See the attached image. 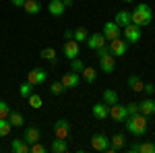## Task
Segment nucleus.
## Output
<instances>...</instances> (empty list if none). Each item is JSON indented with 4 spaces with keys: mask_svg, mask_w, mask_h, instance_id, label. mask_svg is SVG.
Returning <instances> with one entry per match:
<instances>
[{
    "mask_svg": "<svg viewBox=\"0 0 155 153\" xmlns=\"http://www.w3.org/2000/svg\"><path fill=\"white\" fill-rule=\"evenodd\" d=\"M124 37L130 42V44H137V42H141V27H137V25H126L124 29Z\"/></svg>",
    "mask_w": 155,
    "mask_h": 153,
    "instance_id": "10",
    "label": "nucleus"
},
{
    "mask_svg": "<svg viewBox=\"0 0 155 153\" xmlns=\"http://www.w3.org/2000/svg\"><path fill=\"white\" fill-rule=\"evenodd\" d=\"M62 85H64V89H74V87H79V83H81V75L79 72H66L62 79Z\"/></svg>",
    "mask_w": 155,
    "mask_h": 153,
    "instance_id": "11",
    "label": "nucleus"
},
{
    "mask_svg": "<svg viewBox=\"0 0 155 153\" xmlns=\"http://www.w3.org/2000/svg\"><path fill=\"white\" fill-rule=\"evenodd\" d=\"M126 50H128V44H126L124 39H120V37H116V39L110 42V54L116 56V58H118V56H124Z\"/></svg>",
    "mask_w": 155,
    "mask_h": 153,
    "instance_id": "5",
    "label": "nucleus"
},
{
    "mask_svg": "<svg viewBox=\"0 0 155 153\" xmlns=\"http://www.w3.org/2000/svg\"><path fill=\"white\" fill-rule=\"evenodd\" d=\"M110 116L114 118L116 122H124V120L128 118L126 106H120V104H114V106H110Z\"/></svg>",
    "mask_w": 155,
    "mask_h": 153,
    "instance_id": "12",
    "label": "nucleus"
},
{
    "mask_svg": "<svg viewBox=\"0 0 155 153\" xmlns=\"http://www.w3.org/2000/svg\"><path fill=\"white\" fill-rule=\"evenodd\" d=\"M11 4H12V6H21V8H23L25 0H11Z\"/></svg>",
    "mask_w": 155,
    "mask_h": 153,
    "instance_id": "41",
    "label": "nucleus"
},
{
    "mask_svg": "<svg viewBox=\"0 0 155 153\" xmlns=\"http://www.w3.org/2000/svg\"><path fill=\"white\" fill-rule=\"evenodd\" d=\"M72 33H74L72 29H66V31H64V39H72Z\"/></svg>",
    "mask_w": 155,
    "mask_h": 153,
    "instance_id": "42",
    "label": "nucleus"
},
{
    "mask_svg": "<svg viewBox=\"0 0 155 153\" xmlns=\"http://www.w3.org/2000/svg\"><path fill=\"white\" fill-rule=\"evenodd\" d=\"M62 2H64V6H66V8H68V6H72V0H62Z\"/></svg>",
    "mask_w": 155,
    "mask_h": 153,
    "instance_id": "43",
    "label": "nucleus"
},
{
    "mask_svg": "<svg viewBox=\"0 0 155 153\" xmlns=\"http://www.w3.org/2000/svg\"><path fill=\"white\" fill-rule=\"evenodd\" d=\"M8 114H11V106L6 101H0V118H8Z\"/></svg>",
    "mask_w": 155,
    "mask_h": 153,
    "instance_id": "35",
    "label": "nucleus"
},
{
    "mask_svg": "<svg viewBox=\"0 0 155 153\" xmlns=\"http://www.w3.org/2000/svg\"><path fill=\"white\" fill-rule=\"evenodd\" d=\"M128 87H130L132 91H137V93H139V91H143V89H145V83H143L141 77L130 75V77H128Z\"/></svg>",
    "mask_w": 155,
    "mask_h": 153,
    "instance_id": "23",
    "label": "nucleus"
},
{
    "mask_svg": "<svg viewBox=\"0 0 155 153\" xmlns=\"http://www.w3.org/2000/svg\"><path fill=\"white\" fill-rule=\"evenodd\" d=\"M39 137H41V132H39V128H37V126H29V128H25L23 139L29 143V145H33L35 141H39Z\"/></svg>",
    "mask_w": 155,
    "mask_h": 153,
    "instance_id": "18",
    "label": "nucleus"
},
{
    "mask_svg": "<svg viewBox=\"0 0 155 153\" xmlns=\"http://www.w3.org/2000/svg\"><path fill=\"white\" fill-rule=\"evenodd\" d=\"M46 79H48V72L44 71V68H39V66L27 72V81L31 83V85H41V83H46Z\"/></svg>",
    "mask_w": 155,
    "mask_h": 153,
    "instance_id": "8",
    "label": "nucleus"
},
{
    "mask_svg": "<svg viewBox=\"0 0 155 153\" xmlns=\"http://www.w3.org/2000/svg\"><path fill=\"white\" fill-rule=\"evenodd\" d=\"M83 68H85L83 60H79V58H72V60H71V71H72V72H81Z\"/></svg>",
    "mask_w": 155,
    "mask_h": 153,
    "instance_id": "33",
    "label": "nucleus"
},
{
    "mask_svg": "<svg viewBox=\"0 0 155 153\" xmlns=\"http://www.w3.org/2000/svg\"><path fill=\"white\" fill-rule=\"evenodd\" d=\"M27 101H29V106L33 108V110H39V108L44 106V99H41L37 93H31L29 97H27Z\"/></svg>",
    "mask_w": 155,
    "mask_h": 153,
    "instance_id": "30",
    "label": "nucleus"
},
{
    "mask_svg": "<svg viewBox=\"0 0 155 153\" xmlns=\"http://www.w3.org/2000/svg\"><path fill=\"white\" fill-rule=\"evenodd\" d=\"M126 112H128V116H137V114H141L139 104H128V106H126Z\"/></svg>",
    "mask_w": 155,
    "mask_h": 153,
    "instance_id": "37",
    "label": "nucleus"
},
{
    "mask_svg": "<svg viewBox=\"0 0 155 153\" xmlns=\"http://www.w3.org/2000/svg\"><path fill=\"white\" fill-rule=\"evenodd\" d=\"M139 110H141V114H143V116H153L155 114V99H151V97H147V99H145V101H141V104H139Z\"/></svg>",
    "mask_w": 155,
    "mask_h": 153,
    "instance_id": "16",
    "label": "nucleus"
},
{
    "mask_svg": "<svg viewBox=\"0 0 155 153\" xmlns=\"http://www.w3.org/2000/svg\"><path fill=\"white\" fill-rule=\"evenodd\" d=\"M99 71L110 75V72L116 71V56H112V54H106V56H101L99 58Z\"/></svg>",
    "mask_w": 155,
    "mask_h": 153,
    "instance_id": "7",
    "label": "nucleus"
},
{
    "mask_svg": "<svg viewBox=\"0 0 155 153\" xmlns=\"http://www.w3.org/2000/svg\"><path fill=\"white\" fill-rule=\"evenodd\" d=\"M29 151H31V153H46V151H48V147H46V145H41L39 141H35L33 145H31V149H29Z\"/></svg>",
    "mask_w": 155,
    "mask_h": 153,
    "instance_id": "34",
    "label": "nucleus"
},
{
    "mask_svg": "<svg viewBox=\"0 0 155 153\" xmlns=\"http://www.w3.org/2000/svg\"><path fill=\"white\" fill-rule=\"evenodd\" d=\"M87 37H89V33H87V29H85V27H77V29H74V33H72V39H74V42H79V44H81V42H87Z\"/></svg>",
    "mask_w": 155,
    "mask_h": 153,
    "instance_id": "28",
    "label": "nucleus"
},
{
    "mask_svg": "<svg viewBox=\"0 0 155 153\" xmlns=\"http://www.w3.org/2000/svg\"><path fill=\"white\" fill-rule=\"evenodd\" d=\"M8 122H11L12 126L19 128V126H23V124H25V118H23L21 112H11V114H8Z\"/></svg>",
    "mask_w": 155,
    "mask_h": 153,
    "instance_id": "25",
    "label": "nucleus"
},
{
    "mask_svg": "<svg viewBox=\"0 0 155 153\" xmlns=\"http://www.w3.org/2000/svg\"><path fill=\"white\" fill-rule=\"evenodd\" d=\"M104 37H106L107 42H112V39H116V37H120V33H122V29L118 27V23L116 21H110V23H104Z\"/></svg>",
    "mask_w": 155,
    "mask_h": 153,
    "instance_id": "6",
    "label": "nucleus"
},
{
    "mask_svg": "<svg viewBox=\"0 0 155 153\" xmlns=\"http://www.w3.org/2000/svg\"><path fill=\"white\" fill-rule=\"evenodd\" d=\"M39 56L44 60H50V62L54 64V62H56V50H54V48H44V50L39 52Z\"/></svg>",
    "mask_w": 155,
    "mask_h": 153,
    "instance_id": "29",
    "label": "nucleus"
},
{
    "mask_svg": "<svg viewBox=\"0 0 155 153\" xmlns=\"http://www.w3.org/2000/svg\"><path fill=\"white\" fill-rule=\"evenodd\" d=\"M12 130V124L8 122V118H0V139L2 137H8Z\"/></svg>",
    "mask_w": 155,
    "mask_h": 153,
    "instance_id": "27",
    "label": "nucleus"
},
{
    "mask_svg": "<svg viewBox=\"0 0 155 153\" xmlns=\"http://www.w3.org/2000/svg\"><path fill=\"white\" fill-rule=\"evenodd\" d=\"M124 135L122 132H116L112 139H110V147H107V151L110 153H116V151H120V149H124Z\"/></svg>",
    "mask_w": 155,
    "mask_h": 153,
    "instance_id": "14",
    "label": "nucleus"
},
{
    "mask_svg": "<svg viewBox=\"0 0 155 153\" xmlns=\"http://www.w3.org/2000/svg\"><path fill=\"white\" fill-rule=\"evenodd\" d=\"M23 11L27 12V15H37V12L41 11V2H39V0H25Z\"/></svg>",
    "mask_w": 155,
    "mask_h": 153,
    "instance_id": "22",
    "label": "nucleus"
},
{
    "mask_svg": "<svg viewBox=\"0 0 155 153\" xmlns=\"http://www.w3.org/2000/svg\"><path fill=\"white\" fill-rule=\"evenodd\" d=\"M128 153H141V143H132L130 147H126Z\"/></svg>",
    "mask_w": 155,
    "mask_h": 153,
    "instance_id": "40",
    "label": "nucleus"
},
{
    "mask_svg": "<svg viewBox=\"0 0 155 153\" xmlns=\"http://www.w3.org/2000/svg\"><path fill=\"white\" fill-rule=\"evenodd\" d=\"M66 149H68V143H66V139L54 137V141H52V145H50V151H54V153H64Z\"/></svg>",
    "mask_w": 155,
    "mask_h": 153,
    "instance_id": "20",
    "label": "nucleus"
},
{
    "mask_svg": "<svg viewBox=\"0 0 155 153\" xmlns=\"http://www.w3.org/2000/svg\"><path fill=\"white\" fill-rule=\"evenodd\" d=\"M48 11H50L52 17H62L64 11H66V6H64V2H62V0H50Z\"/></svg>",
    "mask_w": 155,
    "mask_h": 153,
    "instance_id": "15",
    "label": "nucleus"
},
{
    "mask_svg": "<svg viewBox=\"0 0 155 153\" xmlns=\"http://www.w3.org/2000/svg\"><path fill=\"white\" fill-rule=\"evenodd\" d=\"M124 124H126V130L132 137H145L147 135V116H143V114L128 116L124 120Z\"/></svg>",
    "mask_w": 155,
    "mask_h": 153,
    "instance_id": "2",
    "label": "nucleus"
},
{
    "mask_svg": "<svg viewBox=\"0 0 155 153\" xmlns=\"http://www.w3.org/2000/svg\"><path fill=\"white\" fill-rule=\"evenodd\" d=\"M104 101H106L107 106L118 104V93H116L114 89H106V91H104Z\"/></svg>",
    "mask_w": 155,
    "mask_h": 153,
    "instance_id": "26",
    "label": "nucleus"
},
{
    "mask_svg": "<svg viewBox=\"0 0 155 153\" xmlns=\"http://www.w3.org/2000/svg\"><path fill=\"white\" fill-rule=\"evenodd\" d=\"M116 23H118L120 29H124L126 25H130L132 23L130 12H128V11H118V12H116Z\"/></svg>",
    "mask_w": 155,
    "mask_h": 153,
    "instance_id": "21",
    "label": "nucleus"
},
{
    "mask_svg": "<svg viewBox=\"0 0 155 153\" xmlns=\"http://www.w3.org/2000/svg\"><path fill=\"white\" fill-rule=\"evenodd\" d=\"M124 2H128V4H130V2H134V0H124Z\"/></svg>",
    "mask_w": 155,
    "mask_h": 153,
    "instance_id": "44",
    "label": "nucleus"
},
{
    "mask_svg": "<svg viewBox=\"0 0 155 153\" xmlns=\"http://www.w3.org/2000/svg\"><path fill=\"white\" fill-rule=\"evenodd\" d=\"M130 17H132V25H137V27H149L151 25V19H153V11L145 2H141V4L134 6Z\"/></svg>",
    "mask_w": 155,
    "mask_h": 153,
    "instance_id": "1",
    "label": "nucleus"
},
{
    "mask_svg": "<svg viewBox=\"0 0 155 153\" xmlns=\"http://www.w3.org/2000/svg\"><path fill=\"white\" fill-rule=\"evenodd\" d=\"M141 153H155V143H141Z\"/></svg>",
    "mask_w": 155,
    "mask_h": 153,
    "instance_id": "36",
    "label": "nucleus"
},
{
    "mask_svg": "<svg viewBox=\"0 0 155 153\" xmlns=\"http://www.w3.org/2000/svg\"><path fill=\"white\" fill-rule=\"evenodd\" d=\"M54 137H60V139H68L71 137V122L60 118L54 122Z\"/></svg>",
    "mask_w": 155,
    "mask_h": 153,
    "instance_id": "3",
    "label": "nucleus"
},
{
    "mask_svg": "<svg viewBox=\"0 0 155 153\" xmlns=\"http://www.w3.org/2000/svg\"><path fill=\"white\" fill-rule=\"evenodd\" d=\"M91 147H93L95 151H107L110 139H107L106 135H101V132H95V135L91 137Z\"/></svg>",
    "mask_w": 155,
    "mask_h": 153,
    "instance_id": "9",
    "label": "nucleus"
},
{
    "mask_svg": "<svg viewBox=\"0 0 155 153\" xmlns=\"http://www.w3.org/2000/svg\"><path fill=\"white\" fill-rule=\"evenodd\" d=\"M145 93H147V97H151V95L155 93V85L153 83H145V89H143Z\"/></svg>",
    "mask_w": 155,
    "mask_h": 153,
    "instance_id": "38",
    "label": "nucleus"
},
{
    "mask_svg": "<svg viewBox=\"0 0 155 153\" xmlns=\"http://www.w3.org/2000/svg\"><path fill=\"white\" fill-rule=\"evenodd\" d=\"M11 149H12L15 153H29L31 145L25 141V139H15V141L11 143Z\"/></svg>",
    "mask_w": 155,
    "mask_h": 153,
    "instance_id": "19",
    "label": "nucleus"
},
{
    "mask_svg": "<svg viewBox=\"0 0 155 153\" xmlns=\"http://www.w3.org/2000/svg\"><path fill=\"white\" fill-rule=\"evenodd\" d=\"M19 93L23 95V97H29V95L33 93V85H31V83H29V81H25L23 85L19 87Z\"/></svg>",
    "mask_w": 155,
    "mask_h": 153,
    "instance_id": "32",
    "label": "nucleus"
},
{
    "mask_svg": "<svg viewBox=\"0 0 155 153\" xmlns=\"http://www.w3.org/2000/svg\"><path fill=\"white\" fill-rule=\"evenodd\" d=\"M87 46L91 48V50H97V48L106 46V37H104V33H93V35L87 37Z\"/></svg>",
    "mask_w": 155,
    "mask_h": 153,
    "instance_id": "17",
    "label": "nucleus"
},
{
    "mask_svg": "<svg viewBox=\"0 0 155 153\" xmlns=\"http://www.w3.org/2000/svg\"><path fill=\"white\" fill-rule=\"evenodd\" d=\"M81 72H83V81H85V83H95V79H97V71L93 68V66H85Z\"/></svg>",
    "mask_w": 155,
    "mask_h": 153,
    "instance_id": "24",
    "label": "nucleus"
},
{
    "mask_svg": "<svg viewBox=\"0 0 155 153\" xmlns=\"http://www.w3.org/2000/svg\"><path fill=\"white\" fill-rule=\"evenodd\" d=\"M62 52H64V56H66L68 60L79 58V56H81V46H79V42H74V39H66Z\"/></svg>",
    "mask_w": 155,
    "mask_h": 153,
    "instance_id": "4",
    "label": "nucleus"
},
{
    "mask_svg": "<svg viewBox=\"0 0 155 153\" xmlns=\"http://www.w3.org/2000/svg\"><path fill=\"white\" fill-rule=\"evenodd\" d=\"M64 91H66V89H64L62 81H54L52 85H50V93H52V95H62Z\"/></svg>",
    "mask_w": 155,
    "mask_h": 153,
    "instance_id": "31",
    "label": "nucleus"
},
{
    "mask_svg": "<svg viewBox=\"0 0 155 153\" xmlns=\"http://www.w3.org/2000/svg\"><path fill=\"white\" fill-rule=\"evenodd\" d=\"M95 52H97V58H101V56L110 54V46H101V48H97Z\"/></svg>",
    "mask_w": 155,
    "mask_h": 153,
    "instance_id": "39",
    "label": "nucleus"
},
{
    "mask_svg": "<svg viewBox=\"0 0 155 153\" xmlns=\"http://www.w3.org/2000/svg\"><path fill=\"white\" fill-rule=\"evenodd\" d=\"M91 114H93V118H97V120H106V118L110 116V106H107L106 101L95 104V106L91 108Z\"/></svg>",
    "mask_w": 155,
    "mask_h": 153,
    "instance_id": "13",
    "label": "nucleus"
}]
</instances>
